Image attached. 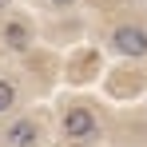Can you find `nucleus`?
I'll return each instance as SVG.
<instances>
[{
  "instance_id": "obj_4",
  "label": "nucleus",
  "mask_w": 147,
  "mask_h": 147,
  "mask_svg": "<svg viewBox=\"0 0 147 147\" xmlns=\"http://www.w3.org/2000/svg\"><path fill=\"white\" fill-rule=\"evenodd\" d=\"M4 48L8 52H28L32 48V32H28V24L24 20H4Z\"/></svg>"
},
{
  "instance_id": "obj_3",
  "label": "nucleus",
  "mask_w": 147,
  "mask_h": 147,
  "mask_svg": "<svg viewBox=\"0 0 147 147\" xmlns=\"http://www.w3.org/2000/svg\"><path fill=\"white\" fill-rule=\"evenodd\" d=\"M4 147H40V123L20 115L4 127Z\"/></svg>"
},
{
  "instance_id": "obj_5",
  "label": "nucleus",
  "mask_w": 147,
  "mask_h": 147,
  "mask_svg": "<svg viewBox=\"0 0 147 147\" xmlns=\"http://www.w3.org/2000/svg\"><path fill=\"white\" fill-rule=\"evenodd\" d=\"M16 99H20V92H16V84H12L8 76H0V115L16 111Z\"/></svg>"
},
{
  "instance_id": "obj_7",
  "label": "nucleus",
  "mask_w": 147,
  "mask_h": 147,
  "mask_svg": "<svg viewBox=\"0 0 147 147\" xmlns=\"http://www.w3.org/2000/svg\"><path fill=\"white\" fill-rule=\"evenodd\" d=\"M8 8H12V0H0V12H8Z\"/></svg>"
},
{
  "instance_id": "obj_1",
  "label": "nucleus",
  "mask_w": 147,
  "mask_h": 147,
  "mask_svg": "<svg viewBox=\"0 0 147 147\" xmlns=\"http://www.w3.org/2000/svg\"><path fill=\"white\" fill-rule=\"evenodd\" d=\"M60 131H64V139H76V143H92L99 135V123L92 115V107H84V103H76L68 107L64 115H60Z\"/></svg>"
},
{
  "instance_id": "obj_2",
  "label": "nucleus",
  "mask_w": 147,
  "mask_h": 147,
  "mask_svg": "<svg viewBox=\"0 0 147 147\" xmlns=\"http://www.w3.org/2000/svg\"><path fill=\"white\" fill-rule=\"evenodd\" d=\"M111 48L127 60H143L147 56V28L143 24H119L111 32Z\"/></svg>"
},
{
  "instance_id": "obj_6",
  "label": "nucleus",
  "mask_w": 147,
  "mask_h": 147,
  "mask_svg": "<svg viewBox=\"0 0 147 147\" xmlns=\"http://www.w3.org/2000/svg\"><path fill=\"white\" fill-rule=\"evenodd\" d=\"M48 4H52V8H56V12H72V8H76V4H80V0H48Z\"/></svg>"
}]
</instances>
